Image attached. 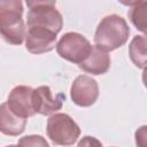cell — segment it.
Here are the masks:
<instances>
[{"instance_id":"cell-14","label":"cell","mask_w":147,"mask_h":147,"mask_svg":"<svg viewBox=\"0 0 147 147\" xmlns=\"http://www.w3.org/2000/svg\"><path fill=\"white\" fill-rule=\"evenodd\" d=\"M18 145L25 146H45L48 147V142L41 136H25L18 140Z\"/></svg>"},{"instance_id":"cell-10","label":"cell","mask_w":147,"mask_h":147,"mask_svg":"<svg viewBox=\"0 0 147 147\" xmlns=\"http://www.w3.org/2000/svg\"><path fill=\"white\" fill-rule=\"evenodd\" d=\"M78 67L87 74L103 75L110 68V56L105 49L95 45L92 46L90 54L78 64Z\"/></svg>"},{"instance_id":"cell-17","label":"cell","mask_w":147,"mask_h":147,"mask_svg":"<svg viewBox=\"0 0 147 147\" xmlns=\"http://www.w3.org/2000/svg\"><path fill=\"white\" fill-rule=\"evenodd\" d=\"M117 1L121 2L124 6H134V5H137V3H139L144 0H117Z\"/></svg>"},{"instance_id":"cell-5","label":"cell","mask_w":147,"mask_h":147,"mask_svg":"<svg viewBox=\"0 0 147 147\" xmlns=\"http://www.w3.org/2000/svg\"><path fill=\"white\" fill-rule=\"evenodd\" d=\"M63 26V17L54 6H42L28 13V29L36 28L59 33Z\"/></svg>"},{"instance_id":"cell-6","label":"cell","mask_w":147,"mask_h":147,"mask_svg":"<svg viewBox=\"0 0 147 147\" xmlns=\"http://www.w3.org/2000/svg\"><path fill=\"white\" fill-rule=\"evenodd\" d=\"M70 96L75 105L79 107H90L99 98V85L95 79L87 75L76 77L70 88Z\"/></svg>"},{"instance_id":"cell-12","label":"cell","mask_w":147,"mask_h":147,"mask_svg":"<svg viewBox=\"0 0 147 147\" xmlns=\"http://www.w3.org/2000/svg\"><path fill=\"white\" fill-rule=\"evenodd\" d=\"M129 55L133 64L140 69L146 68V36H134L129 45Z\"/></svg>"},{"instance_id":"cell-9","label":"cell","mask_w":147,"mask_h":147,"mask_svg":"<svg viewBox=\"0 0 147 147\" xmlns=\"http://www.w3.org/2000/svg\"><path fill=\"white\" fill-rule=\"evenodd\" d=\"M56 33L42 29L30 28L25 36V47L32 54L51 52L55 47Z\"/></svg>"},{"instance_id":"cell-2","label":"cell","mask_w":147,"mask_h":147,"mask_svg":"<svg viewBox=\"0 0 147 147\" xmlns=\"http://www.w3.org/2000/svg\"><path fill=\"white\" fill-rule=\"evenodd\" d=\"M46 132L54 145L70 146L74 145L80 136L78 124L68 115L57 113L47 119Z\"/></svg>"},{"instance_id":"cell-16","label":"cell","mask_w":147,"mask_h":147,"mask_svg":"<svg viewBox=\"0 0 147 147\" xmlns=\"http://www.w3.org/2000/svg\"><path fill=\"white\" fill-rule=\"evenodd\" d=\"M26 6L32 9L36 7H42V6H55L56 0H25Z\"/></svg>"},{"instance_id":"cell-11","label":"cell","mask_w":147,"mask_h":147,"mask_svg":"<svg viewBox=\"0 0 147 147\" xmlns=\"http://www.w3.org/2000/svg\"><path fill=\"white\" fill-rule=\"evenodd\" d=\"M26 126V118L20 117L11 111L8 103L0 105V132L6 136L16 137L21 134Z\"/></svg>"},{"instance_id":"cell-13","label":"cell","mask_w":147,"mask_h":147,"mask_svg":"<svg viewBox=\"0 0 147 147\" xmlns=\"http://www.w3.org/2000/svg\"><path fill=\"white\" fill-rule=\"evenodd\" d=\"M145 10H146V0L134 5L130 11L129 17L132 24L137 28V30L141 31L142 33L146 32V23H145Z\"/></svg>"},{"instance_id":"cell-4","label":"cell","mask_w":147,"mask_h":147,"mask_svg":"<svg viewBox=\"0 0 147 147\" xmlns=\"http://www.w3.org/2000/svg\"><path fill=\"white\" fill-rule=\"evenodd\" d=\"M23 9H6L0 11V36L11 45H21L26 36L22 18Z\"/></svg>"},{"instance_id":"cell-3","label":"cell","mask_w":147,"mask_h":147,"mask_svg":"<svg viewBox=\"0 0 147 147\" xmlns=\"http://www.w3.org/2000/svg\"><path fill=\"white\" fill-rule=\"evenodd\" d=\"M55 46L57 54L62 59L76 64L83 62L92 48L88 39L78 32L64 33Z\"/></svg>"},{"instance_id":"cell-15","label":"cell","mask_w":147,"mask_h":147,"mask_svg":"<svg viewBox=\"0 0 147 147\" xmlns=\"http://www.w3.org/2000/svg\"><path fill=\"white\" fill-rule=\"evenodd\" d=\"M23 9L22 0H0V11L6 9Z\"/></svg>"},{"instance_id":"cell-8","label":"cell","mask_w":147,"mask_h":147,"mask_svg":"<svg viewBox=\"0 0 147 147\" xmlns=\"http://www.w3.org/2000/svg\"><path fill=\"white\" fill-rule=\"evenodd\" d=\"M32 87L25 85L15 86L10 91L7 103L13 113L23 118H29L36 114L32 105Z\"/></svg>"},{"instance_id":"cell-1","label":"cell","mask_w":147,"mask_h":147,"mask_svg":"<svg viewBox=\"0 0 147 147\" xmlns=\"http://www.w3.org/2000/svg\"><path fill=\"white\" fill-rule=\"evenodd\" d=\"M130 34L126 21L119 15L111 14L105 16L98 24L94 33V42L106 52H111L123 46Z\"/></svg>"},{"instance_id":"cell-7","label":"cell","mask_w":147,"mask_h":147,"mask_svg":"<svg viewBox=\"0 0 147 147\" xmlns=\"http://www.w3.org/2000/svg\"><path fill=\"white\" fill-rule=\"evenodd\" d=\"M65 95L57 93L53 95L49 86H39L32 91V105L36 114L51 115L62 108Z\"/></svg>"}]
</instances>
